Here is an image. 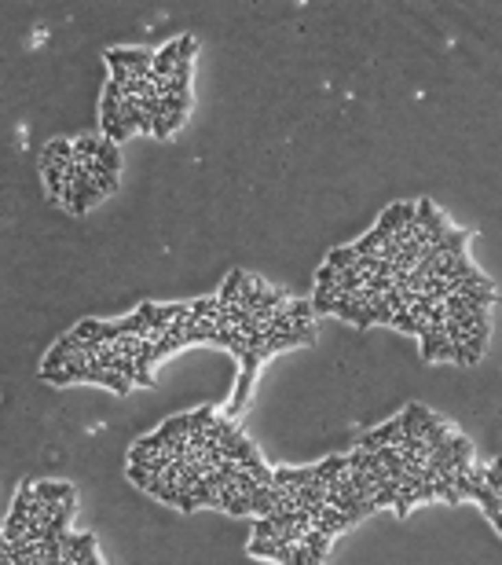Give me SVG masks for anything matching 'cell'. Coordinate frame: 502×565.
I'll return each instance as SVG.
<instances>
[{"label":"cell","instance_id":"22","mask_svg":"<svg viewBox=\"0 0 502 565\" xmlns=\"http://www.w3.org/2000/svg\"><path fill=\"white\" fill-rule=\"evenodd\" d=\"M370 323H374V316H370V308H359V316H356V327H359V330H367Z\"/></svg>","mask_w":502,"mask_h":565},{"label":"cell","instance_id":"20","mask_svg":"<svg viewBox=\"0 0 502 565\" xmlns=\"http://www.w3.org/2000/svg\"><path fill=\"white\" fill-rule=\"evenodd\" d=\"M253 540H275V525H272V518H257V529H253Z\"/></svg>","mask_w":502,"mask_h":565},{"label":"cell","instance_id":"19","mask_svg":"<svg viewBox=\"0 0 502 565\" xmlns=\"http://www.w3.org/2000/svg\"><path fill=\"white\" fill-rule=\"evenodd\" d=\"M283 312L290 319H312V301H286Z\"/></svg>","mask_w":502,"mask_h":565},{"label":"cell","instance_id":"18","mask_svg":"<svg viewBox=\"0 0 502 565\" xmlns=\"http://www.w3.org/2000/svg\"><path fill=\"white\" fill-rule=\"evenodd\" d=\"M250 554H253V558H272V562H275V554H279V543H275V540H253V543H250Z\"/></svg>","mask_w":502,"mask_h":565},{"label":"cell","instance_id":"17","mask_svg":"<svg viewBox=\"0 0 502 565\" xmlns=\"http://www.w3.org/2000/svg\"><path fill=\"white\" fill-rule=\"evenodd\" d=\"M195 51H198V41L191 37V34L176 37V59H180V62H191V59H195Z\"/></svg>","mask_w":502,"mask_h":565},{"label":"cell","instance_id":"13","mask_svg":"<svg viewBox=\"0 0 502 565\" xmlns=\"http://www.w3.org/2000/svg\"><path fill=\"white\" fill-rule=\"evenodd\" d=\"M62 169L67 165H45L40 173H45V184H48V195L59 202V195H62Z\"/></svg>","mask_w":502,"mask_h":565},{"label":"cell","instance_id":"6","mask_svg":"<svg viewBox=\"0 0 502 565\" xmlns=\"http://www.w3.org/2000/svg\"><path fill=\"white\" fill-rule=\"evenodd\" d=\"M95 162H99L106 173H117V169H121V154H117V143L99 140V147H95Z\"/></svg>","mask_w":502,"mask_h":565},{"label":"cell","instance_id":"1","mask_svg":"<svg viewBox=\"0 0 502 565\" xmlns=\"http://www.w3.org/2000/svg\"><path fill=\"white\" fill-rule=\"evenodd\" d=\"M411 217H414V202H392V206L378 217V224H374V228H378L381 235L389 239V235H396V231H400Z\"/></svg>","mask_w":502,"mask_h":565},{"label":"cell","instance_id":"3","mask_svg":"<svg viewBox=\"0 0 502 565\" xmlns=\"http://www.w3.org/2000/svg\"><path fill=\"white\" fill-rule=\"evenodd\" d=\"M34 499H40V503H62V499H73V485H62V481H34Z\"/></svg>","mask_w":502,"mask_h":565},{"label":"cell","instance_id":"12","mask_svg":"<svg viewBox=\"0 0 502 565\" xmlns=\"http://www.w3.org/2000/svg\"><path fill=\"white\" fill-rule=\"evenodd\" d=\"M381 242H385V235H381V231L374 228V231H367V235H363V239H356V242H352V250H356V257H367V253H378V246H381Z\"/></svg>","mask_w":502,"mask_h":565},{"label":"cell","instance_id":"7","mask_svg":"<svg viewBox=\"0 0 502 565\" xmlns=\"http://www.w3.org/2000/svg\"><path fill=\"white\" fill-rule=\"evenodd\" d=\"M242 279H246V272H242V268H231V275H228V279H224V286H220V297H217V301H220V305H235Z\"/></svg>","mask_w":502,"mask_h":565},{"label":"cell","instance_id":"14","mask_svg":"<svg viewBox=\"0 0 502 565\" xmlns=\"http://www.w3.org/2000/svg\"><path fill=\"white\" fill-rule=\"evenodd\" d=\"M330 316H337V319H348V323H356L359 308L352 305V297H334V308H330Z\"/></svg>","mask_w":502,"mask_h":565},{"label":"cell","instance_id":"4","mask_svg":"<svg viewBox=\"0 0 502 565\" xmlns=\"http://www.w3.org/2000/svg\"><path fill=\"white\" fill-rule=\"evenodd\" d=\"M73 162V143L70 140H51L40 151V169L45 165H70Z\"/></svg>","mask_w":502,"mask_h":565},{"label":"cell","instance_id":"2","mask_svg":"<svg viewBox=\"0 0 502 565\" xmlns=\"http://www.w3.org/2000/svg\"><path fill=\"white\" fill-rule=\"evenodd\" d=\"M151 59H154L151 48H110L106 51V62H110V67H125V70L151 67Z\"/></svg>","mask_w":502,"mask_h":565},{"label":"cell","instance_id":"10","mask_svg":"<svg viewBox=\"0 0 502 565\" xmlns=\"http://www.w3.org/2000/svg\"><path fill=\"white\" fill-rule=\"evenodd\" d=\"M352 261H356V250H352V246H334V250L326 253V264H330L334 272L352 268Z\"/></svg>","mask_w":502,"mask_h":565},{"label":"cell","instance_id":"16","mask_svg":"<svg viewBox=\"0 0 502 565\" xmlns=\"http://www.w3.org/2000/svg\"><path fill=\"white\" fill-rule=\"evenodd\" d=\"M92 187L99 191L103 198L114 195V191H117V173H106V169H103V173H95V176H92Z\"/></svg>","mask_w":502,"mask_h":565},{"label":"cell","instance_id":"5","mask_svg":"<svg viewBox=\"0 0 502 565\" xmlns=\"http://www.w3.org/2000/svg\"><path fill=\"white\" fill-rule=\"evenodd\" d=\"M458 345L466 349L469 364H480V356H484V349H488V327L469 330V334H466V342H458Z\"/></svg>","mask_w":502,"mask_h":565},{"label":"cell","instance_id":"9","mask_svg":"<svg viewBox=\"0 0 502 565\" xmlns=\"http://www.w3.org/2000/svg\"><path fill=\"white\" fill-rule=\"evenodd\" d=\"M217 419V408L213 404H202L198 411H187V433H195V430H206V426Z\"/></svg>","mask_w":502,"mask_h":565},{"label":"cell","instance_id":"8","mask_svg":"<svg viewBox=\"0 0 502 565\" xmlns=\"http://www.w3.org/2000/svg\"><path fill=\"white\" fill-rule=\"evenodd\" d=\"M334 297H337L334 286H315V297H312V316H330V308H334Z\"/></svg>","mask_w":502,"mask_h":565},{"label":"cell","instance_id":"11","mask_svg":"<svg viewBox=\"0 0 502 565\" xmlns=\"http://www.w3.org/2000/svg\"><path fill=\"white\" fill-rule=\"evenodd\" d=\"M95 147H99V136H81V140H73V162H92L95 158Z\"/></svg>","mask_w":502,"mask_h":565},{"label":"cell","instance_id":"21","mask_svg":"<svg viewBox=\"0 0 502 565\" xmlns=\"http://www.w3.org/2000/svg\"><path fill=\"white\" fill-rule=\"evenodd\" d=\"M334 279H337V272L330 268V264H323V268L315 272V286H334Z\"/></svg>","mask_w":502,"mask_h":565},{"label":"cell","instance_id":"15","mask_svg":"<svg viewBox=\"0 0 502 565\" xmlns=\"http://www.w3.org/2000/svg\"><path fill=\"white\" fill-rule=\"evenodd\" d=\"M418 323H422V319H414L407 308H403V312H392V323H389V327L403 330V334H418Z\"/></svg>","mask_w":502,"mask_h":565}]
</instances>
